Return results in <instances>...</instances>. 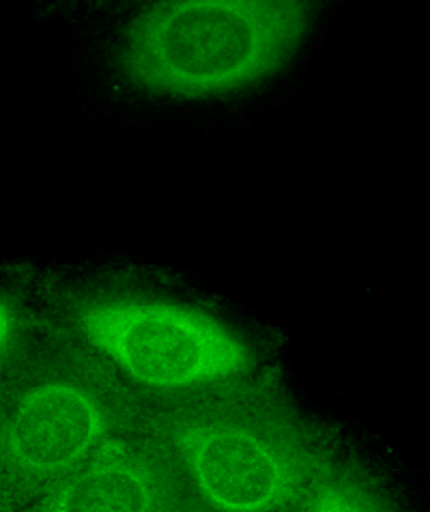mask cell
Listing matches in <instances>:
<instances>
[{
  "label": "cell",
  "instance_id": "cell-3",
  "mask_svg": "<svg viewBox=\"0 0 430 512\" xmlns=\"http://www.w3.org/2000/svg\"><path fill=\"white\" fill-rule=\"evenodd\" d=\"M308 26V5L295 0H170L125 26L117 63L145 93L220 97L274 76Z\"/></svg>",
  "mask_w": 430,
  "mask_h": 512
},
{
  "label": "cell",
  "instance_id": "cell-1",
  "mask_svg": "<svg viewBox=\"0 0 430 512\" xmlns=\"http://www.w3.org/2000/svg\"><path fill=\"white\" fill-rule=\"evenodd\" d=\"M142 431L175 459L203 512H301L332 450L274 379L142 394Z\"/></svg>",
  "mask_w": 430,
  "mask_h": 512
},
{
  "label": "cell",
  "instance_id": "cell-7",
  "mask_svg": "<svg viewBox=\"0 0 430 512\" xmlns=\"http://www.w3.org/2000/svg\"><path fill=\"white\" fill-rule=\"evenodd\" d=\"M24 325L26 321L20 302L13 295L0 291V360L5 358L11 345L16 343Z\"/></svg>",
  "mask_w": 430,
  "mask_h": 512
},
{
  "label": "cell",
  "instance_id": "cell-2",
  "mask_svg": "<svg viewBox=\"0 0 430 512\" xmlns=\"http://www.w3.org/2000/svg\"><path fill=\"white\" fill-rule=\"evenodd\" d=\"M142 394L69 327L24 325L0 360V508L37 504L114 439L142 433Z\"/></svg>",
  "mask_w": 430,
  "mask_h": 512
},
{
  "label": "cell",
  "instance_id": "cell-8",
  "mask_svg": "<svg viewBox=\"0 0 430 512\" xmlns=\"http://www.w3.org/2000/svg\"><path fill=\"white\" fill-rule=\"evenodd\" d=\"M0 512H39V508L33 504V506H26V508H20V510H9V508H0Z\"/></svg>",
  "mask_w": 430,
  "mask_h": 512
},
{
  "label": "cell",
  "instance_id": "cell-4",
  "mask_svg": "<svg viewBox=\"0 0 430 512\" xmlns=\"http://www.w3.org/2000/svg\"><path fill=\"white\" fill-rule=\"evenodd\" d=\"M65 325L140 394H175L248 377L252 347L209 312L127 291L69 295Z\"/></svg>",
  "mask_w": 430,
  "mask_h": 512
},
{
  "label": "cell",
  "instance_id": "cell-5",
  "mask_svg": "<svg viewBox=\"0 0 430 512\" xmlns=\"http://www.w3.org/2000/svg\"><path fill=\"white\" fill-rule=\"evenodd\" d=\"M39 512H192L175 459L149 433L114 439L35 504Z\"/></svg>",
  "mask_w": 430,
  "mask_h": 512
},
{
  "label": "cell",
  "instance_id": "cell-6",
  "mask_svg": "<svg viewBox=\"0 0 430 512\" xmlns=\"http://www.w3.org/2000/svg\"><path fill=\"white\" fill-rule=\"evenodd\" d=\"M301 512H396L372 482L351 467L329 469Z\"/></svg>",
  "mask_w": 430,
  "mask_h": 512
}]
</instances>
